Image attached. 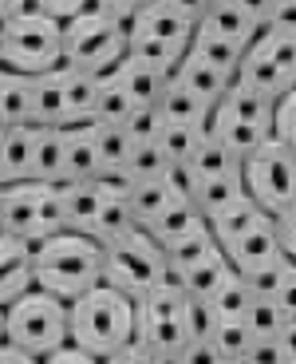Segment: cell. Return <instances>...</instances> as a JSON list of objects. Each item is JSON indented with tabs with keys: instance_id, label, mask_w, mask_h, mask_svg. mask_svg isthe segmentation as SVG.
<instances>
[{
	"instance_id": "cell-48",
	"label": "cell",
	"mask_w": 296,
	"mask_h": 364,
	"mask_svg": "<svg viewBox=\"0 0 296 364\" xmlns=\"http://www.w3.org/2000/svg\"><path fill=\"white\" fill-rule=\"evenodd\" d=\"M273 226H277V237H280L285 257H288V262H296V202L273 214Z\"/></svg>"
},
{
	"instance_id": "cell-32",
	"label": "cell",
	"mask_w": 296,
	"mask_h": 364,
	"mask_svg": "<svg viewBox=\"0 0 296 364\" xmlns=\"http://www.w3.org/2000/svg\"><path fill=\"white\" fill-rule=\"evenodd\" d=\"M0 123H4V127L32 123V80H28V75L4 72V87H0Z\"/></svg>"
},
{
	"instance_id": "cell-51",
	"label": "cell",
	"mask_w": 296,
	"mask_h": 364,
	"mask_svg": "<svg viewBox=\"0 0 296 364\" xmlns=\"http://www.w3.org/2000/svg\"><path fill=\"white\" fill-rule=\"evenodd\" d=\"M103 364H170L166 356H158L154 348H146V345H138V341H131L126 348H119L115 356H107Z\"/></svg>"
},
{
	"instance_id": "cell-13",
	"label": "cell",
	"mask_w": 296,
	"mask_h": 364,
	"mask_svg": "<svg viewBox=\"0 0 296 364\" xmlns=\"http://www.w3.org/2000/svg\"><path fill=\"white\" fill-rule=\"evenodd\" d=\"M170 80L178 83V87H186L190 95H197L206 107H217V103H221V95L229 91V83H234V75H221L217 68L202 64L197 55L186 52V55L178 60V68L170 72Z\"/></svg>"
},
{
	"instance_id": "cell-28",
	"label": "cell",
	"mask_w": 296,
	"mask_h": 364,
	"mask_svg": "<svg viewBox=\"0 0 296 364\" xmlns=\"http://www.w3.org/2000/svg\"><path fill=\"white\" fill-rule=\"evenodd\" d=\"M162 254H166V265H170V277H178V273L190 269V265L221 254V246H217V237L209 234V226H202V230H194V234L170 242V246H162Z\"/></svg>"
},
{
	"instance_id": "cell-40",
	"label": "cell",
	"mask_w": 296,
	"mask_h": 364,
	"mask_svg": "<svg viewBox=\"0 0 296 364\" xmlns=\"http://www.w3.org/2000/svg\"><path fill=\"white\" fill-rule=\"evenodd\" d=\"M257 44L269 52V60L285 72L288 87L296 83V36H285V32H269V28H261Z\"/></svg>"
},
{
	"instance_id": "cell-52",
	"label": "cell",
	"mask_w": 296,
	"mask_h": 364,
	"mask_svg": "<svg viewBox=\"0 0 296 364\" xmlns=\"http://www.w3.org/2000/svg\"><path fill=\"white\" fill-rule=\"evenodd\" d=\"M285 348L277 341H253L249 353H245V364H285Z\"/></svg>"
},
{
	"instance_id": "cell-12",
	"label": "cell",
	"mask_w": 296,
	"mask_h": 364,
	"mask_svg": "<svg viewBox=\"0 0 296 364\" xmlns=\"http://www.w3.org/2000/svg\"><path fill=\"white\" fill-rule=\"evenodd\" d=\"M107 75L126 91L131 107H158V95H162V87H166V80H170V75H162L158 68L143 64V60H135V55H126L123 64H119L115 72H107Z\"/></svg>"
},
{
	"instance_id": "cell-59",
	"label": "cell",
	"mask_w": 296,
	"mask_h": 364,
	"mask_svg": "<svg viewBox=\"0 0 296 364\" xmlns=\"http://www.w3.org/2000/svg\"><path fill=\"white\" fill-rule=\"evenodd\" d=\"M28 9V0H0V24L9 16H16V12H24Z\"/></svg>"
},
{
	"instance_id": "cell-18",
	"label": "cell",
	"mask_w": 296,
	"mask_h": 364,
	"mask_svg": "<svg viewBox=\"0 0 296 364\" xmlns=\"http://www.w3.org/2000/svg\"><path fill=\"white\" fill-rule=\"evenodd\" d=\"M32 139H36L32 123L4 131V139H0V186L4 182H28V174H32Z\"/></svg>"
},
{
	"instance_id": "cell-55",
	"label": "cell",
	"mask_w": 296,
	"mask_h": 364,
	"mask_svg": "<svg viewBox=\"0 0 296 364\" xmlns=\"http://www.w3.org/2000/svg\"><path fill=\"white\" fill-rule=\"evenodd\" d=\"M40 364H103V360H95L91 353H83V348H75L72 341H67L63 348H55V353H48Z\"/></svg>"
},
{
	"instance_id": "cell-53",
	"label": "cell",
	"mask_w": 296,
	"mask_h": 364,
	"mask_svg": "<svg viewBox=\"0 0 296 364\" xmlns=\"http://www.w3.org/2000/svg\"><path fill=\"white\" fill-rule=\"evenodd\" d=\"M273 305H277V309L285 313V321H292V317H296V262L288 265L285 285H280V293L273 297Z\"/></svg>"
},
{
	"instance_id": "cell-16",
	"label": "cell",
	"mask_w": 296,
	"mask_h": 364,
	"mask_svg": "<svg viewBox=\"0 0 296 364\" xmlns=\"http://www.w3.org/2000/svg\"><path fill=\"white\" fill-rule=\"evenodd\" d=\"M60 87H63V115L67 127H80L95 119V100H99V75L75 72V68H60Z\"/></svg>"
},
{
	"instance_id": "cell-7",
	"label": "cell",
	"mask_w": 296,
	"mask_h": 364,
	"mask_svg": "<svg viewBox=\"0 0 296 364\" xmlns=\"http://www.w3.org/2000/svg\"><path fill=\"white\" fill-rule=\"evenodd\" d=\"M103 282L126 293L131 301H138L150 289H158L162 282H170V265H166L162 246L138 226L126 237L103 246Z\"/></svg>"
},
{
	"instance_id": "cell-3",
	"label": "cell",
	"mask_w": 296,
	"mask_h": 364,
	"mask_svg": "<svg viewBox=\"0 0 296 364\" xmlns=\"http://www.w3.org/2000/svg\"><path fill=\"white\" fill-rule=\"evenodd\" d=\"M0 68L16 75H48L63 68V24L24 9L0 24Z\"/></svg>"
},
{
	"instance_id": "cell-2",
	"label": "cell",
	"mask_w": 296,
	"mask_h": 364,
	"mask_svg": "<svg viewBox=\"0 0 296 364\" xmlns=\"http://www.w3.org/2000/svg\"><path fill=\"white\" fill-rule=\"evenodd\" d=\"M67 341L95 360H107L135 341V301L107 282L67 301Z\"/></svg>"
},
{
	"instance_id": "cell-30",
	"label": "cell",
	"mask_w": 296,
	"mask_h": 364,
	"mask_svg": "<svg viewBox=\"0 0 296 364\" xmlns=\"http://www.w3.org/2000/svg\"><path fill=\"white\" fill-rule=\"evenodd\" d=\"M60 186V198H63V218H67V230L75 234H87L91 218H95L103 194L91 186V182H55Z\"/></svg>"
},
{
	"instance_id": "cell-37",
	"label": "cell",
	"mask_w": 296,
	"mask_h": 364,
	"mask_svg": "<svg viewBox=\"0 0 296 364\" xmlns=\"http://www.w3.org/2000/svg\"><path fill=\"white\" fill-rule=\"evenodd\" d=\"M202 135L206 131L202 127H178V123H162L158 131V151L166 155V163H190V155L197 151V143H202Z\"/></svg>"
},
{
	"instance_id": "cell-22",
	"label": "cell",
	"mask_w": 296,
	"mask_h": 364,
	"mask_svg": "<svg viewBox=\"0 0 296 364\" xmlns=\"http://www.w3.org/2000/svg\"><path fill=\"white\" fill-rule=\"evenodd\" d=\"M229 277H234V265H229V257H225V254H214V257H206V262L190 265L186 273H178V277H170V282H178L186 297L209 301L225 282H229Z\"/></svg>"
},
{
	"instance_id": "cell-61",
	"label": "cell",
	"mask_w": 296,
	"mask_h": 364,
	"mask_svg": "<svg viewBox=\"0 0 296 364\" xmlns=\"http://www.w3.org/2000/svg\"><path fill=\"white\" fill-rule=\"evenodd\" d=\"M221 364H245V356H234V360H221Z\"/></svg>"
},
{
	"instance_id": "cell-62",
	"label": "cell",
	"mask_w": 296,
	"mask_h": 364,
	"mask_svg": "<svg viewBox=\"0 0 296 364\" xmlns=\"http://www.w3.org/2000/svg\"><path fill=\"white\" fill-rule=\"evenodd\" d=\"M0 87H4V68H0Z\"/></svg>"
},
{
	"instance_id": "cell-23",
	"label": "cell",
	"mask_w": 296,
	"mask_h": 364,
	"mask_svg": "<svg viewBox=\"0 0 296 364\" xmlns=\"http://www.w3.org/2000/svg\"><path fill=\"white\" fill-rule=\"evenodd\" d=\"M261 218H265V210L245 194V198H237V202H229V206L214 210V214L206 218V226H209V234L217 237V246H229L237 234H245L249 226H257Z\"/></svg>"
},
{
	"instance_id": "cell-36",
	"label": "cell",
	"mask_w": 296,
	"mask_h": 364,
	"mask_svg": "<svg viewBox=\"0 0 296 364\" xmlns=\"http://www.w3.org/2000/svg\"><path fill=\"white\" fill-rule=\"evenodd\" d=\"M95 131V151H99V166H126L131 155V135H126L123 123H91Z\"/></svg>"
},
{
	"instance_id": "cell-17",
	"label": "cell",
	"mask_w": 296,
	"mask_h": 364,
	"mask_svg": "<svg viewBox=\"0 0 296 364\" xmlns=\"http://www.w3.org/2000/svg\"><path fill=\"white\" fill-rule=\"evenodd\" d=\"M234 80L245 83V87H253V91H265V95H273V100H280V95L288 91L285 72L273 64L269 52H265L257 40L245 48V55H241V64H237V75H234Z\"/></svg>"
},
{
	"instance_id": "cell-47",
	"label": "cell",
	"mask_w": 296,
	"mask_h": 364,
	"mask_svg": "<svg viewBox=\"0 0 296 364\" xmlns=\"http://www.w3.org/2000/svg\"><path fill=\"white\" fill-rule=\"evenodd\" d=\"M28 9H36V12H44V16L67 24V20H75L80 12L91 9V0H28Z\"/></svg>"
},
{
	"instance_id": "cell-19",
	"label": "cell",
	"mask_w": 296,
	"mask_h": 364,
	"mask_svg": "<svg viewBox=\"0 0 296 364\" xmlns=\"http://www.w3.org/2000/svg\"><path fill=\"white\" fill-rule=\"evenodd\" d=\"M202 226H206V218L197 214L194 202H190V198H174L170 206L162 210V214H154L143 230L158 242V246H170V242H178V237L194 234V230H202Z\"/></svg>"
},
{
	"instance_id": "cell-8",
	"label": "cell",
	"mask_w": 296,
	"mask_h": 364,
	"mask_svg": "<svg viewBox=\"0 0 296 364\" xmlns=\"http://www.w3.org/2000/svg\"><path fill=\"white\" fill-rule=\"evenodd\" d=\"M241 182L245 194L257 202L265 214L292 206L296 202V151L280 139H265L257 151L241 159Z\"/></svg>"
},
{
	"instance_id": "cell-27",
	"label": "cell",
	"mask_w": 296,
	"mask_h": 364,
	"mask_svg": "<svg viewBox=\"0 0 296 364\" xmlns=\"http://www.w3.org/2000/svg\"><path fill=\"white\" fill-rule=\"evenodd\" d=\"M206 135H214L221 146H229L234 155H249V151H257L265 139H273V135H265V131H257V127H249V123H241V119H234V115H225L221 107H214V115H209V123H206Z\"/></svg>"
},
{
	"instance_id": "cell-41",
	"label": "cell",
	"mask_w": 296,
	"mask_h": 364,
	"mask_svg": "<svg viewBox=\"0 0 296 364\" xmlns=\"http://www.w3.org/2000/svg\"><path fill=\"white\" fill-rule=\"evenodd\" d=\"M214 348L221 353V360H234V356H245L253 345V333L245 328V321H217L214 333H209Z\"/></svg>"
},
{
	"instance_id": "cell-56",
	"label": "cell",
	"mask_w": 296,
	"mask_h": 364,
	"mask_svg": "<svg viewBox=\"0 0 296 364\" xmlns=\"http://www.w3.org/2000/svg\"><path fill=\"white\" fill-rule=\"evenodd\" d=\"M234 4L253 20V24H261V28H265V20H269V9H273V0H234Z\"/></svg>"
},
{
	"instance_id": "cell-57",
	"label": "cell",
	"mask_w": 296,
	"mask_h": 364,
	"mask_svg": "<svg viewBox=\"0 0 296 364\" xmlns=\"http://www.w3.org/2000/svg\"><path fill=\"white\" fill-rule=\"evenodd\" d=\"M0 364H40L36 356H28L24 348L9 345V341H0Z\"/></svg>"
},
{
	"instance_id": "cell-46",
	"label": "cell",
	"mask_w": 296,
	"mask_h": 364,
	"mask_svg": "<svg viewBox=\"0 0 296 364\" xmlns=\"http://www.w3.org/2000/svg\"><path fill=\"white\" fill-rule=\"evenodd\" d=\"M123 127H126V135H131V143H135V146L138 143H154L158 131H162V115H158V107H135Z\"/></svg>"
},
{
	"instance_id": "cell-45",
	"label": "cell",
	"mask_w": 296,
	"mask_h": 364,
	"mask_svg": "<svg viewBox=\"0 0 296 364\" xmlns=\"http://www.w3.org/2000/svg\"><path fill=\"white\" fill-rule=\"evenodd\" d=\"M273 139L296 151V87H288L273 107Z\"/></svg>"
},
{
	"instance_id": "cell-11",
	"label": "cell",
	"mask_w": 296,
	"mask_h": 364,
	"mask_svg": "<svg viewBox=\"0 0 296 364\" xmlns=\"http://www.w3.org/2000/svg\"><path fill=\"white\" fill-rule=\"evenodd\" d=\"M28 289H36V282H32V246L20 242V237L0 234V305L16 301Z\"/></svg>"
},
{
	"instance_id": "cell-49",
	"label": "cell",
	"mask_w": 296,
	"mask_h": 364,
	"mask_svg": "<svg viewBox=\"0 0 296 364\" xmlns=\"http://www.w3.org/2000/svg\"><path fill=\"white\" fill-rule=\"evenodd\" d=\"M162 182H166V186H170L178 198H190V194H194V186H197L194 166H190V163H166V171H162Z\"/></svg>"
},
{
	"instance_id": "cell-38",
	"label": "cell",
	"mask_w": 296,
	"mask_h": 364,
	"mask_svg": "<svg viewBox=\"0 0 296 364\" xmlns=\"http://www.w3.org/2000/svg\"><path fill=\"white\" fill-rule=\"evenodd\" d=\"M131 100H126V91L119 87L111 75H99V100H95V119L91 123H126L131 119Z\"/></svg>"
},
{
	"instance_id": "cell-58",
	"label": "cell",
	"mask_w": 296,
	"mask_h": 364,
	"mask_svg": "<svg viewBox=\"0 0 296 364\" xmlns=\"http://www.w3.org/2000/svg\"><path fill=\"white\" fill-rule=\"evenodd\" d=\"M277 345L285 348V356H288V360H292V356H296V317L280 325V333H277Z\"/></svg>"
},
{
	"instance_id": "cell-15",
	"label": "cell",
	"mask_w": 296,
	"mask_h": 364,
	"mask_svg": "<svg viewBox=\"0 0 296 364\" xmlns=\"http://www.w3.org/2000/svg\"><path fill=\"white\" fill-rule=\"evenodd\" d=\"M95 171H99V151L91 123L63 127V182H91Z\"/></svg>"
},
{
	"instance_id": "cell-54",
	"label": "cell",
	"mask_w": 296,
	"mask_h": 364,
	"mask_svg": "<svg viewBox=\"0 0 296 364\" xmlns=\"http://www.w3.org/2000/svg\"><path fill=\"white\" fill-rule=\"evenodd\" d=\"M150 0H91V9H99V12H107V16H115V20H131L138 9H146Z\"/></svg>"
},
{
	"instance_id": "cell-63",
	"label": "cell",
	"mask_w": 296,
	"mask_h": 364,
	"mask_svg": "<svg viewBox=\"0 0 296 364\" xmlns=\"http://www.w3.org/2000/svg\"><path fill=\"white\" fill-rule=\"evenodd\" d=\"M4 131H9V127H4V123H0V139H4Z\"/></svg>"
},
{
	"instance_id": "cell-4",
	"label": "cell",
	"mask_w": 296,
	"mask_h": 364,
	"mask_svg": "<svg viewBox=\"0 0 296 364\" xmlns=\"http://www.w3.org/2000/svg\"><path fill=\"white\" fill-rule=\"evenodd\" d=\"M63 198L55 182H4L0 186V234L36 246L52 234H63Z\"/></svg>"
},
{
	"instance_id": "cell-21",
	"label": "cell",
	"mask_w": 296,
	"mask_h": 364,
	"mask_svg": "<svg viewBox=\"0 0 296 364\" xmlns=\"http://www.w3.org/2000/svg\"><path fill=\"white\" fill-rule=\"evenodd\" d=\"M158 115H162V123H178V127H202L206 131L214 107H206L197 95H190L186 87H178L174 80H166V87H162V95H158Z\"/></svg>"
},
{
	"instance_id": "cell-6",
	"label": "cell",
	"mask_w": 296,
	"mask_h": 364,
	"mask_svg": "<svg viewBox=\"0 0 296 364\" xmlns=\"http://www.w3.org/2000/svg\"><path fill=\"white\" fill-rule=\"evenodd\" d=\"M123 60H126L123 20L99 9H87L63 24V68H75V72L87 75H107Z\"/></svg>"
},
{
	"instance_id": "cell-60",
	"label": "cell",
	"mask_w": 296,
	"mask_h": 364,
	"mask_svg": "<svg viewBox=\"0 0 296 364\" xmlns=\"http://www.w3.org/2000/svg\"><path fill=\"white\" fill-rule=\"evenodd\" d=\"M0 341H4V305H0Z\"/></svg>"
},
{
	"instance_id": "cell-44",
	"label": "cell",
	"mask_w": 296,
	"mask_h": 364,
	"mask_svg": "<svg viewBox=\"0 0 296 364\" xmlns=\"http://www.w3.org/2000/svg\"><path fill=\"white\" fill-rule=\"evenodd\" d=\"M91 186H95L103 198H131V191H135V178H131V171L126 166H99L95 178H91Z\"/></svg>"
},
{
	"instance_id": "cell-33",
	"label": "cell",
	"mask_w": 296,
	"mask_h": 364,
	"mask_svg": "<svg viewBox=\"0 0 296 364\" xmlns=\"http://www.w3.org/2000/svg\"><path fill=\"white\" fill-rule=\"evenodd\" d=\"M194 178H214V174H241V155H234L229 146H221L214 135H202L197 151L190 155Z\"/></svg>"
},
{
	"instance_id": "cell-14",
	"label": "cell",
	"mask_w": 296,
	"mask_h": 364,
	"mask_svg": "<svg viewBox=\"0 0 296 364\" xmlns=\"http://www.w3.org/2000/svg\"><path fill=\"white\" fill-rule=\"evenodd\" d=\"M217 107H221L225 115H234V119H241V123H249V127L273 135V107H277V100L265 95V91H253V87H245V83L234 80Z\"/></svg>"
},
{
	"instance_id": "cell-64",
	"label": "cell",
	"mask_w": 296,
	"mask_h": 364,
	"mask_svg": "<svg viewBox=\"0 0 296 364\" xmlns=\"http://www.w3.org/2000/svg\"><path fill=\"white\" fill-rule=\"evenodd\" d=\"M285 364H296V356H292V360H285Z\"/></svg>"
},
{
	"instance_id": "cell-34",
	"label": "cell",
	"mask_w": 296,
	"mask_h": 364,
	"mask_svg": "<svg viewBox=\"0 0 296 364\" xmlns=\"http://www.w3.org/2000/svg\"><path fill=\"white\" fill-rule=\"evenodd\" d=\"M174 198H178V194H174L162 178H146V182H135V191H131L126 206H131V214H135L138 226H146V222H150L154 214H162Z\"/></svg>"
},
{
	"instance_id": "cell-20",
	"label": "cell",
	"mask_w": 296,
	"mask_h": 364,
	"mask_svg": "<svg viewBox=\"0 0 296 364\" xmlns=\"http://www.w3.org/2000/svg\"><path fill=\"white\" fill-rule=\"evenodd\" d=\"M197 24L217 32V36H225V40H234V44H241V48H249L253 40L261 36V24H253L234 0H209L206 16L197 20Z\"/></svg>"
},
{
	"instance_id": "cell-31",
	"label": "cell",
	"mask_w": 296,
	"mask_h": 364,
	"mask_svg": "<svg viewBox=\"0 0 296 364\" xmlns=\"http://www.w3.org/2000/svg\"><path fill=\"white\" fill-rule=\"evenodd\" d=\"M237 198H245L241 174H214V178H197L194 194H190V202L197 206L202 218H209L214 210L229 206V202H237Z\"/></svg>"
},
{
	"instance_id": "cell-43",
	"label": "cell",
	"mask_w": 296,
	"mask_h": 364,
	"mask_svg": "<svg viewBox=\"0 0 296 364\" xmlns=\"http://www.w3.org/2000/svg\"><path fill=\"white\" fill-rule=\"evenodd\" d=\"M126 171H131L135 182L162 178V171H166V155L158 151V143H138V146H131V155H126Z\"/></svg>"
},
{
	"instance_id": "cell-1",
	"label": "cell",
	"mask_w": 296,
	"mask_h": 364,
	"mask_svg": "<svg viewBox=\"0 0 296 364\" xmlns=\"http://www.w3.org/2000/svg\"><path fill=\"white\" fill-rule=\"evenodd\" d=\"M32 282L60 301H75L103 285V246L87 234L63 230L32 246Z\"/></svg>"
},
{
	"instance_id": "cell-5",
	"label": "cell",
	"mask_w": 296,
	"mask_h": 364,
	"mask_svg": "<svg viewBox=\"0 0 296 364\" xmlns=\"http://www.w3.org/2000/svg\"><path fill=\"white\" fill-rule=\"evenodd\" d=\"M4 341L44 360L48 353L67 345V301L44 289H28L4 305Z\"/></svg>"
},
{
	"instance_id": "cell-9",
	"label": "cell",
	"mask_w": 296,
	"mask_h": 364,
	"mask_svg": "<svg viewBox=\"0 0 296 364\" xmlns=\"http://www.w3.org/2000/svg\"><path fill=\"white\" fill-rule=\"evenodd\" d=\"M186 293L178 282H162L158 289H150L146 297L135 301V341L146 348H154L158 356L170 360L182 345L190 341L186 328Z\"/></svg>"
},
{
	"instance_id": "cell-35",
	"label": "cell",
	"mask_w": 296,
	"mask_h": 364,
	"mask_svg": "<svg viewBox=\"0 0 296 364\" xmlns=\"http://www.w3.org/2000/svg\"><path fill=\"white\" fill-rule=\"evenodd\" d=\"M206 305L214 309L217 321H241L245 309L253 305V293H249V285H245L241 273H234V277H229V282H225L221 289H217L214 297L206 301Z\"/></svg>"
},
{
	"instance_id": "cell-10",
	"label": "cell",
	"mask_w": 296,
	"mask_h": 364,
	"mask_svg": "<svg viewBox=\"0 0 296 364\" xmlns=\"http://www.w3.org/2000/svg\"><path fill=\"white\" fill-rule=\"evenodd\" d=\"M221 254L229 257L234 273H249V269H261V265L285 257L280 237H277V226H273V214H265L257 226H249L245 234H237L229 246H221Z\"/></svg>"
},
{
	"instance_id": "cell-39",
	"label": "cell",
	"mask_w": 296,
	"mask_h": 364,
	"mask_svg": "<svg viewBox=\"0 0 296 364\" xmlns=\"http://www.w3.org/2000/svg\"><path fill=\"white\" fill-rule=\"evenodd\" d=\"M245 328L253 333V341H277V333H280V325H285V313L273 305V301H261V297H253V305L245 309Z\"/></svg>"
},
{
	"instance_id": "cell-25",
	"label": "cell",
	"mask_w": 296,
	"mask_h": 364,
	"mask_svg": "<svg viewBox=\"0 0 296 364\" xmlns=\"http://www.w3.org/2000/svg\"><path fill=\"white\" fill-rule=\"evenodd\" d=\"M32 127H67L60 68L48 75H32Z\"/></svg>"
},
{
	"instance_id": "cell-26",
	"label": "cell",
	"mask_w": 296,
	"mask_h": 364,
	"mask_svg": "<svg viewBox=\"0 0 296 364\" xmlns=\"http://www.w3.org/2000/svg\"><path fill=\"white\" fill-rule=\"evenodd\" d=\"M32 182H63V127H36L32 139Z\"/></svg>"
},
{
	"instance_id": "cell-24",
	"label": "cell",
	"mask_w": 296,
	"mask_h": 364,
	"mask_svg": "<svg viewBox=\"0 0 296 364\" xmlns=\"http://www.w3.org/2000/svg\"><path fill=\"white\" fill-rule=\"evenodd\" d=\"M190 55H197L202 64L217 68L221 75H237V64H241L245 48H241V44H234V40H225V36H217V32H209V28H202V24H197V28H194V40H190Z\"/></svg>"
},
{
	"instance_id": "cell-50",
	"label": "cell",
	"mask_w": 296,
	"mask_h": 364,
	"mask_svg": "<svg viewBox=\"0 0 296 364\" xmlns=\"http://www.w3.org/2000/svg\"><path fill=\"white\" fill-rule=\"evenodd\" d=\"M265 28H269V32H285V36H296V0H273Z\"/></svg>"
},
{
	"instance_id": "cell-42",
	"label": "cell",
	"mask_w": 296,
	"mask_h": 364,
	"mask_svg": "<svg viewBox=\"0 0 296 364\" xmlns=\"http://www.w3.org/2000/svg\"><path fill=\"white\" fill-rule=\"evenodd\" d=\"M288 257H277V262H269V265H261V269H249V273H241L245 277V285H249V293L253 297H261V301H273L280 293V285H285V273H288Z\"/></svg>"
},
{
	"instance_id": "cell-29",
	"label": "cell",
	"mask_w": 296,
	"mask_h": 364,
	"mask_svg": "<svg viewBox=\"0 0 296 364\" xmlns=\"http://www.w3.org/2000/svg\"><path fill=\"white\" fill-rule=\"evenodd\" d=\"M131 230H138L131 206H126L123 198H103V202H99V210H95V218H91V226H87V237H95L99 246H107V242L126 237Z\"/></svg>"
}]
</instances>
